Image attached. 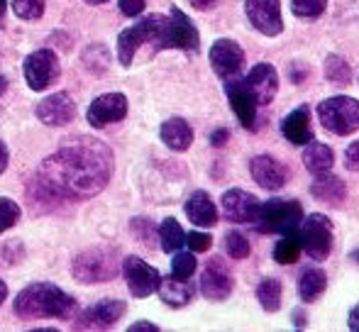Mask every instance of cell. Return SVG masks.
<instances>
[{"mask_svg": "<svg viewBox=\"0 0 359 332\" xmlns=\"http://www.w3.org/2000/svg\"><path fill=\"white\" fill-rule=\"evenodd\" d=\"M113 152L105 142L93 137H79L39 164L29 179L27 193L34 208L42 210L59 205L62 200H83L108 186L113 176Z\"/></svg>", "mask_w": 359, "mask_h": 332, "instance_id": "cell-1", "label": "cell"}, {"mask_svg": "<svg viewBox=\"0 0 359 332\" xmlns=\"http://www.w3.org/2000/svg\"><path fill=\"white\" fill-rule=\"evenodd\" d=\"M76 300L67 291L54 284H29L15 298V313L20 318H72L76 313Z\"/></svg>", "mask_w": 359, "mask_h": 332, "instance_id": "cell-2", "label": "cell"}, {"mask_svg": "<svg viewBox=\"0 0 359 332\" xmlns=\"http://www.w3.org/2000/svg\"><path fill=\"white\" fill-rule=\"evenodd\" d=\"M154 44L156 49H169V18L147 15L137 25L123 29L118 37V57L123 67H130L142 44Z\"/></svg>", "mask_w": 359, "mask_h": 332, "instance_id": "cell-3", "label": "cell"}, {"mask_svg": "<svg viewBox=\"0 0 359 332\" xmlns=\"http://www.w3.org/2000/svg\"><path fill=\"white\" fill-rule=\"evenodd\" d=\"M303 220V208L298 200L271 198L259 205V213L255 218V228L262 235H286L298 230Z\"/></svg>", "mask_w": 359, "mask_h": 332, "instance_id": "cell-4", "label": "cell"}, {"mask_svg": "<svg viewBox=\"0 0 359 332\" xmlns=\"http://www.w3.org/2000/svg\"><path fill=\"white\" fill-rule=\"evenodd\" d=\"M72 274L81 284H105L120 274V256L108 247L81 251L74 259Z\"/></svg>", "mask_w": 359, "mask_h": 332, "instance_id": "cell-5", "label": "cell"}, {"mask_svg": "<svg viewBox=\"0 0 359 332\" xmlns=\"http://www.w3.org/2000/svg\"><path fill=\"white\" fill-rule=\"evenodd\" d=\"M318 118L327 132L337 134V137H347L359 130V100L350 98V95L325 98L318 105Z\"/></svg>", "mask_w": 359, "mask_h": 332, "instance_id": "cell-6", "label": "cell"}, {"mask_svg": "<svg viewBox=\"0 0 359 332\" xmlns=\"http://www.w3.org/2000/svg\"><path fill=\"white\" fill-rule=\"evenodd\" d=\"M298 240H301V249L316 261H323L330 256L332 251V223L323 213L303 215L301 225H298Z\"/></svg>", "mask_w": 359, "mask_h": 332, "instance_id": "cell-7", "label": "cell"}, {"mask_svg": "<svg viewBox=\"0 0 359 332\" xmlns=\"http://www.w3.org/2000/svg\"><path fill=\"white\" fill-rule=\"evenodd\" d=\"M59 78V59L52 49H39L25 59V81L32 90L49 88Z\"/></svg>", "mask_w": 359, "mask_h": 332, "instance_id": "cell-8", "label": "cell"}, {"mask_svg": "<svg viewBox=\"0 0 359 332\" xmlns=\"http://www.w3.org/2000/svg\"><path fill=\"white\" fill-rule=\"evenodd\" d=\"M245 13L257 32L266 37H276L284 32L281 0H245Z\"/></svg>", "mask_w": 359, "mask_h": 332, "instance_id": "cell-9", "label": "cell"}, {"mask_svg": "<svg viewBox=\"0 0 359 332\" xmlns=\"http://www.w3.org/2000/svg\"><path fill=\"white\" fill-rule=\"evenodd\" d=\"M120 269H123V276H125V281H128V289L135 298H147V296L154 293L156 286H159L161 274L154 269V266H149L147 261L140 259V256H128Z\"/></svg>", "mask_w": 359, "mask_h": 332, "instance_id": "cell-10", "label": "cell"}, {"mask_svg": "<svg viewBox=\"0 0 359 332\" xmlns=\"http://www.w3.org/2000/svg\"><path fill=\"white\" fill-rule=\"evenodd\" d=\"M125 300H115V298H105L100 303L86 308L83 313L76 318V328L81 330H108L123 318L125 313Z\"/></svg>", "mask_w": 359, "mask_h": 332, "instance_id": "cell-11", "label": "cell"}, {"mask_svg": "<svg viewBox=\"0 0 359 332\" xmlns=\"http://www.w3.org/2000/svg\"><path fill=\"white\" fill-rule=\"evenodd\" d=\"M128 115V98L123 93H105L98 95L93 103L88 105V113H86V120L93 127H108L113 123H120V120Z\"/></svg>", "mask_w": 359, "mask_h": 332, "instance_id": "cell-12", "label": "cell"}, {"mask_svg": "<svg viewBox=\"0 0 359 332\" xmlns=\"http://www.w3.org/2000/svg\"><path fill=\"white\" fill-rule=\"evenodd\" d=\"M232 286H235V281H232V274L225 266V261L220 256H213L201 274V293L208 300H225L232 293Z\"/></svg>", "mask_w": 359, "mask_h": 332, "instance_id": "cell-13", "label": "cell"}, {"mask_svg": "<svg viewBox=\"0 0 359 332\" xmlns=\"http://www.w3.org/2000/svg\"><path fill=\"white\" fill-rule=\"evenodd\" d=\"M225 95L230 100L232 110H235L237 120L242 123V127L255 130L257 127V100L252 95L250 85L245 83V78H232V81L225 83Z\"/></svg>", "mask_w": 359, "mask_h": 332, "instance_id": "cell-14", "label": "cell"}, {"mask_svg": "<svg viewBox=\"0 0 359 332\" xmlns=\"http://www.w3.org/2000/svg\"><path fill=\"white\" fill-rule=\"evenodd\" d=\"M259 198L242 188H230L222 193V213L230 223L247 225L255 223L257 213H259Z\"/></svg>", "mask_w": 359, "mask_h": 332, "instance_id": "cell-15", "label": "cell"}, {"mask_svg": "<svg viewBox=\"0 0 359 332\" xmlns=\"http://www.w3.org/2000/svg\"><path fill=\"white\" fill-rule=\"evenodd\" d=\"M210 64H213V71L220 78H230L245 64V49L235 42V39H217L210 47Z\"/></svg>", "mask_w": 359, "mask_h": 332, "instance_id": "cell-16", "label": "cell"}, {"mask_svg": "<svg viewBox=\"0 0 359 332\" xmlns=\"http://www.w3.org/2000/svg\"><path fill=\"white\" fill-rule=\"evenodd\" d=\"M245 83L250 85L257 105H269L271 100H274L276 90H279V74H276V69L271 67V64L259 62L247 74Z\"/></svg>", "mask_w": 359, "mask_h": 332, "instance_id": "cell-17", "label": "cell"}, {"mask_svg": "<svg viewBox=\"0 0 359 332\" xmlns=\"http://www.w3.org/2000/svg\"><path fill=\"white\" fill-rule=\"evenodd\" d=\"M198 29L189 20V15L179 8H171L169 13V49H184V52H198Z\"/></svg>", "mask_w": 359, "mask_h": 332, "instance_id": "cell-18", "label": "cell"}, {"mask_svg": "<svg viewBox=\"0 0 359 332\" xmlns=\"http://www.w3.org/2000/svg\"><path fill=\"white\" fill-rule=\"evenodd\" d=\"M37 118L49 127H59V125H69L76 115V103L69 93H54L49 98H44L37 105Z\"/></svg>", "mask_w": 359, "mask_h": 332, "instance_id": "cell-19", "label": "cell"}, {"mask_svg": "<svg viewBox=\"0 0 359 332\" xmlns=\"http://www.w3.org/2000/svg\"><path fill=\"white\" fill-rule=\"evenodd\" d=\"M250 171H252V179L266 191H279L286 184V176H288L286 166L279 159L271 157V154H257L250 162Z\"/></svg>", "mask_w": 359, "mask_h": 332, "instance_id": "cell-20", "label": "cell"}, {"mask_svg": "<svg viewBox=\"0 0 359 332\" xmlns=\"http://www.w3.org/2000/svg\"><path fill=\"white\" fill-rule=\"evenodd\" d=\"M281 134L288 139L291 144H308L313 139V130H311V108L308 105H298L293 113H288L281 123Z\"/></svg>", "mask_w": 359, "mask_h": 332, "instance_id": "cell-21", "label": "cell"}, {"mask_svg": "<svg viewBox=\"0 0 359 332\" xmlns=\"http://www.w3.org/2000/svg\"><path fill=\"white\" fill-rule=\"evenodd\" d=\"M156 291H159V298L164 300L166 305H171V308H184V305L191 303V298H194L196 286H194V281H189V279L169 276V279H159Z\"/></svg>", "mask_w": 359, "mask_h": 332, "instance_id": "cell-22", "label": "cell"}, {"mask_svg": "<svg viewBox=\"0 0 359 332\" xmlns=\"http://www.w3.org/2000/svg\"><path fill=\"white\" fill-rule=\"evenodd\" d=\"M184 210H186V215H189L191 223L198 225V228H213L217 223V208L205 191L191 193L184 205Z\"/></svg>", "mask_w": 359, "mask_h": 332, "instance_id": "cell-23", "label": "cell"}, {"mask_svg": "<svg viewBox=\"0 0 359 332\" xmlns=\"http://www.w3.org/2000/svg\"><path fill=\"white\" fill-rule=\"evenodd\" d=\"M161 142L171 149V152H186L194 144V130L184 118H169L159 130Z\"/></svg>", "mask_w": 359, "mask_h": 332, "instance_id": "cell-24", "label": "cell"}, {"mask_svg": "<svg viewBox=\"0 0 359 332\" xmlns=\"http://www.w3.org/2000/svg\"><path fill=\"white\" fill-rule=\"evenodd\" d=\"M311 193L316 195L318 200H325V203H330V205H340L347 195V188L337 176L325 171V174L316 176V181L311 184Z\"/></svg>", "mask_w": 359, "mask_h": 332, "instance_id": "cell-25", "label": "cell"}, {"mask_svg": "<svg viewBox=\"0 0 359 332\" xmlns=\"http://www.w3.org/2000/svg\"><path fill=\"white\" fill-rule=\"evenodd\" d=\"M327 289V276L318 266H306L298 276V296L303 303H313L323 296V291Z\"/></svg>", "mask_w": 359, "mask_h": 332, "instance_id": "cell-26", "label": "cell"}, {"mask_svg": "<svg viewBox=\"0 0 359 332\" xmlns=\"http://www.w3.org/2000/svg\"><path fill=\"white\" fill-rule=\"evenodd\" d=\"M303 164H306V169L311 171L313 176L325 174V171H330L332 164H335V154H332V149L327 147V144L311 139L308 144H303Z\"/></svg>", "mask_w": 359, "mask_h": 332, "instance_id": "cell-27", "label": "cell"}, {"mask_svg": "<svg viewBox=\"0 0 359 332\" xmlns=\"http://www.w3.org/2000/svg\"><path fill=\"white\" fill-rule=\"evenodd\" d=\"M281 281L279 279H262L257 286V300L266 313H276L281 308Z\"/></svg>", "mask_w": 359, "mask_h": 332, "instance_id": "cell-28", "label": "cell"}, {"mask_svg": "<svg viewBox=\"0 0 359 332\" xmlns=\"http://www.w3.org/2000/svg\"><path fill=\"white\" fill-rule=\"evenodd\" d=\"M159 240H161V249L164 251H179L186 244V233L181 230L179 220L176 218H166L159 225Z\"/></svg>", "mask_w": 359, "mask_h": 332, "instance_id": "cell-29", "label": "cell"}, {"mask_svg": "<svg viewBox=\"0 0 359 332\" xmlns=\"http://www.w3.org/2000/svg\"><path fill=\"white\" fill-rule=\"evenodd\" d=\"M298 256H301V240H298V230H293V233H286L276 242L274 261H279V264H296Z\"/></svg>", "mask_w": 359, "mask_h": 332, "instance_id": "cell-30", "label": "cell"}, {"mask_svg": "<svg viewBox=\"0 0 359 332\" xmlns=\"http://www.w3.org/2000/svg\"><path fill=\"white\" fill-rule=\"evenodd\" d=\"M325 78L327 81H332V83H337V85H347L352 81V69H350V64L345 62L342 57H327L325 59Z\"/></svg>", "mask_w": 359, "mask_h": 332, "instance_id": "cell-31", "label": "cell"}, {"mask_svg": "<svg viewBox=\"0 0 359 332\" xmlns=\"http://www.w3.org/2000/svg\"><path fill=\"white\" fill-rule=\"evenodd\" d=\"M327 0H291V10L296 18L316 20L325 13Z\"/></svg>", "mask_w": 359, "mask_h": 332, "instance_id": "cell-32", "label": "cell"}, {"mask_svg": "<svg viewBox=\"0 0 359 332\" xmlns=\"http://www.w3.org/2000/svg\"><path fill=\"white\" fill-rule=\"evenodd\" d=\"M196 256L189 251H176L174 261H171V276L176 279H191L196 274Z\"/></svg>", "mask_w": 359, "mask_h": 332, "instance_id": "cell-33", "label": "cell"}, {"mask_svg": "<svg viewBox=\"0 0 359 332\" xmlns=\"http://www.w3.org/2000/svg\"><path fill=\"white\" fill-rule=\"evenodd\" d=\"M47 0H13V10L20 20H39L44 15Z\"/></svg>", "mask_w": 359, "mask_h": 332, "instance_id": "cell-34", "label": "cell"}, {"mask_svg": "<svg viewBox=\"0 0 359 332\" xmlns=\"http://www.w3.org/2000/svg\"><path fill=\"white\" fill-rule=\"evenodd\" d=\"M225 251L232 256V259H247L250 256V242L242 233L232 230V233L225 235Z\"/></svg>", "mask_w": 359, "mask_h": 332, "instance_id": "cell-35", "label": "cell"}, {"mask_svg": "<svg viewBox=\"0 0 359 332\" xmlns=\"http://www.w3.org/2000/svg\"><path fill=\"white\" fill-rule=\"evenodd\" d=\"M20 205L15 203L13 198H0V235L5 233V230L15 228V223L20 220Z\"/></svg>", "mask_w": 359, "mask_h": 332, "instance_id": "cell-36", "label": "cell"}, {"mask_svg": "<svg viewBox=\"0 0 359 332\" xmlns=\"http://www.w3.org/2000/svg\"><path fill=\"white\" fill-rule=\"evenodd\" d=\"M186 244H189L191 251H208L210 244H213V237L205 233H189L186 235Z\"/></svg>", "mask_w": 359, "mask_h": 332, "instance_id": "cell-37", "label": "cell"}, {"mask_svg": "<svg viewBox=\"0 0 359 332\" xmlns=\"http://www.w3.org/2000/svg\"><path fill=\"white\" fill-rule=\"evenodd\" d=\"M133 230L144 240V244H149V247H151V235H154V225H151V220L135 218L133 220Z\"/></svg>", "mask_w": 359, "mask_h": 332, "instance_id": "cell-38", "label": "cell"}, {"mask_svg": "<svg viewBox=\"0 0 359 332\" xmlns=\"http://www.w3.org/2000/svg\"><path fill=\"white\" fill-rule=\"evenodd\" d=\"M144 10V0H120V13L128 18H137Z\"/></svg>", "mask_w": 359, "mask_h": 332, "instance_id": "cell-39", "label": "cell"}, {"mask_svg": "<svg viewBox=\"0 0 359 332\" xmlns=\"http://www.w3.org/2000/svg\"><path fill=\"white\" fill-rule=\"evenodd\" d=\"M345 166L350 171H359V139H355V142L345 149Z\"/></svg>", "mask_w": 359, "mask_h": 332, "instance_id": "cell-40", "label": "cell"}, {"mask_svg": "<svg viewBox=\"0 0 359 332\" xmlns=\"http://www.w3.org/2000/svg\"><path fill=\"white\" fill-rule=\"evenodd\" d=\"M227 139H230V132H227L225 127L215 130V132L210 134V144H213V147H225V144H227Z\"/></svg>", "mask_w": 359, "mask_h": 332, "instance_id": "cell-41", "label": "cell"}, {"mask_svg": "<svg viewBox=\"0 0 359 332\" xmlns=\"http://www.w3.org/2000/svg\"><path fill=\"white\" fill-rule=\"evenodd\" d=\"M347 325H350L352 332H359V303L350 310V318H347Z\"/></svg>", "mask_w": 359, "mask_h": 332, "instance_id": "cell-42", "label": "cell"}, {"mask_svg": "<svg viewBox=\"0 0 359 332\" xmlns=\"http://www.w3.org/2000/svg\"><path fill=\"white\" fill-rule=\"evenodd\" d=\"M130 332H159V328L151 323H135V325H130Z\"/></svg>", "mask_w": 359, "mask_h": 332, "instance_id": "cell-43", "label": "cell"}, {"mask_svg": "<svg viewBox=\"0 0 359 332\" xmlns=\"http://www.w3.org/2000/svg\"><path fill=\"white\" fill-rule=\"evenodd\" d=\"M8 162H10L8 147H5V142H3V139H0V174H3V171L8 169Z\"/></svg>", "mask_w": 359, "mask_h": 332, "instance_id": "cell-44", "label": "cell"}, {"mask_svg": "<svg viewBox=\"0 0 359 332\" xmlns=\"http://www.w3.org/2000/svg\"><path fill=\"white\" fill-rule=\"evenodd\" d=\"M293 325H296L298 330L306 328V325H308V320H306V315H303V310H301V308L293 310Z\"/></svg>", "mask_w": 359, "mask_h": 332, "instance_id": "cell-45", "label": "cell"}, {"mask_svg": "<svg viewBox=\"0 0 359 332\" xmlns=\"http://www.w3.org/2000/svg\"><path fill=\"white\" fill-rule=\"evenodd\" d=\"M191 3H194L198 10H205V8H210L213 3H217V0H191Z\"/></svg>", "mask_w": 359, "mask_h": 332, "instance_id": "cell-46", "label": "cell"}, {"mask_svg": "<svg viewBox=\"0 0 359 332\" xmlns=\"http://www.w3.org/2000/svg\"><path fill=\"white\" fill-rule=\"evenodd\" d=\"M5 13H8V0H0V25L5 20Z\"/></svg>", "mask_w": 359, "mask_h": 332, "instance_id": "cell-47", "label": "cell"}, {"mask_svg": "<svg viewBox=\"0 0 359 332\" xmlns=\"http://www.w3.org/2000/svg\"><path fill=\"white\" fill-rule=\"evenodd\" d=\"M5 298H8V286H5L3 281H0V305H3Z\"/></svg>", "mask_w": 359, "mask_h": 332, "instance_id": "cell-48", "label": "cell"}, {"mask_svg": "<svg viewBox=\"0 0 359 332\" xmlns=\"http://www.w3.org/2000/svg\"><path fill=\"white\" fill-rule=\"evenodd\" d=\"M5 88H8V81H5V76H0V95L5 93Z\"/></svg>", "mask_w": 359, "mask_h": 332, "instance_id": "cell-49", "label": "cell"}, {"mask_svg": "<svg viewBox=\"0 0 359 332\" xmlns=\"http://www.w3.org/2000/svg\"><path fill=\"white\" fill-rule=\"evenodd\" d=\"M88 5H100V3H108V0H86Z\"/></svg>", "mask_w": 359, "mask_h": 332, "instance_id": "cell-50", "label": "cell"}, {"mask_svg": "<svg viewBox=\"0 0 359 332\" xmlns=\"http://www.w3.org/2000/svg\"><path fill=\"white\" fill-rule=\"evenodd\" d=\"M352 259H355L357 264H359V249H357V251H352Z\"/></svg>", "mask_w": 359, "mask_h": 332, "instance_id": "cell-51", "label": "cell"}]
</instances>
